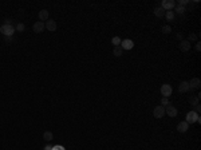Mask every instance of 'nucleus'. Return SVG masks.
<instances>
[{"mask_svg": "<svg viewBox=\"0 0 201 150\" xmlns=\"http://www.w3.org/2000/svg\"><path fill=\"white\" fill-rule=\"evenodd\" d=\"M165 114H168L170 118H174L177 114H178V111H177V109L174 107L173 105H170V103H169L168 106H165Z\"/></svg>", "mask_w": 201, "mask_h": 150, "instance_id": "obj_4", "label": "nucleus"}, {"mask_svg": "<svg viewBox=\"0 0 201 150\" xmlns=\"http://www.w3.org/2000/svg\"><path fill=\"white\" fill-rule=\"evenodd\" d=\"M188 129H189V123L185 122V121H182V122H180L178 125H177V130H178L180 133L188 131Z\"/></svg>", "mask_w": 201, "mask_h": 150, "instance_id": "obj_13", "label": "nucleus"}, {"mask_svg": "<svg viewBox=\"0 0 201 150\" xmlns=\"http://www.w3.org/2000/svg\"><path fill=\"white\" fill-rule=\"evenodd\" d=\"M185 122H188V123H194V122H201V119H200V115L197 114L196 111H189L188 114H186V121Z\"/></svg>", "mask_w": 201, "mask_h": 150, "instance_id": "obj_2", "label": "nucleus"}, {"mask_svg": "<svg viewBox=\"0 0 201 150\" xmlns=\"http://www.w3.org/2000/svg\"><path fill=\"white\" fill-rule=\"evenodd\" d=\"M32 30H34V32H36V34L43 32V31L46 30L44 23H43V22H35V23L32 24Z\"/></svg>", "mask_w": 201, "mask_h": 150, "instance_id": "obj_8", "label": "nucleus"}, {"mask_svg": "<svg viewBox=\"0 0 201 150\" xmlns=\"http://www.w3.org/2000/svg\"><path fill=\"white\" fill-rule=\"evenodd\" d=\"M113 54L116 56H121L123 54V50H122V47L121 46H118V47H114V50H113Z\"/></svg>", "mask_w": 201, "mask_h": 150, "instance_id": "obj_18", "label": "nucleus"}, {"mask_svg": "<svg viewBox=\"0 0 201 150\" xmlns=\"http://www.w3.org/2000/svg\"><path fill=\"white\" fill-rule=\"evenodd\" d=\"M169 105V99L166 97H164L162 99H161V106H164V107H165V106H168Z\"/></svg>", "mask_w": 201, "mask_h": 150, "instance_id": "obj_25", "label": "nucleus"}, {"mask_svg": "<svg viewBox=\"0 0 201 150\" xmlns=\"http://www.w3.org/2000/svg\"><path fill=\"white\" fill-rule=\"evenodd\" d=\"M121 42H122V40H121V38H118V36H114L113 39H111V43L114 44V47H118V46H121Z\"/></svg>", "mask_w": 201, "mask_h": 150, "instance_id": "obj_19", "label": "nucleus"}, {"mask_svg": "<svg viewBox=\"0 0 201 150\" xmlns=\"http://www.w3.org/2000/svg\"><path fill=\"white\" fill-rule=\"evenodd\" d=\"M51 150H66V149L63 148V146H60V145H56V146H54Z\"/></svg>", "mask_w": 201, "mask_h": 150, "instance_id": "obj_28", "label": "nucleus"}, {"mask_svg": "<svg viewBox=\"0 0 201 150\" xmlns=\"http://www.w3.org/2000/svg\"><path fill=\"white\" fill-rule=\"evenodd\" d=\"M178 47H180V50L182 51V52H188V51L190 50V43H189L188 40H184V39H182V40L180 42V46H178Z\"/></svg>", "mask_w": 201, "mask_h": 150, "instance_id": "obj_11", "label": "nucleus"}, {"mask_svg": "<svg viewBox=\"0 0 201 150\" xmlns=\"http://www.w3.org/2000/svg\"><path fill=\"white\" fill-rule=\"evenodd\" d=\"M174 11H176L177 14H181V15H182V14L185 12V7H182V5L176 4V7H174Z\"/></svg>", "mask_w": 201, "mask_h": 150, "instance_id": "obj_21", "label": "nucleus"}, {"mask_svg": "<svg viewBox=\"0 0 201 150\" xmlns=\"http://www.w3.org/2000/svg\"><path fill=\"white\" fill-rule=\"evenodd\" d=\"M153 115H154V118H157V119H161V118L165 115V107H164V106H157V107H154Z\"/></svg>", "mask_w": 201, "mask_h": 150, "instance_id": "obj_5", "label": "nucleus"}, {"mask_svg": "<svg viewBox=\"0 0 201 150\" xmlns=\"http://www.w3.org/2000/svg\"><path fill=\"white\" fill-rule=\"evenodd\" d=\"M43 140L46 141V142H50V141H52L54 140V134L51 131H44L43 133Z\"/></svg>", "mask_w": 201, "mask_h": 150, "instance_id": "obj_16", "label": "nucleus"}, {"mask_svg": "<svg viewBox=\"0 0 201 150\" xmlns=\"http://www.w3.org/2000/svg\"><path fill=\"white\" fill-rule=\"evenodd\" d=\"M188 3H189L188 0H180V2L177 3V4H178V5H182V7H185V5L188 4Z\"/></svg>", "mask_w": 201, "mask_h": 150, "instance_id": "obj_26", "label": "nucleus"}, {"mask_svg": "<svg viewBox=\"0 0 201 150\" xmlns=\"http://www.w3.org/2000/svg\"><path fill=\"white\" fill-rule=\"evenodd\" d=\"M15 31L16 30L12 24H3L2 27H0V32H2L4 36H12Z\"/></svg>", "mask_w": 201, "mask_h": 150, "instance_id": "obj_1", "label": "nucleus"}, {"mask_svg": "<svg viewBox=\"0 0 201 150\" xmlns=\"http://www.w3.org/2000/svg\"><path fill=\"white\" fill-rule=\"evenodd\" d=\"M15 30L18 31V32H23V31L26 30V26L23 24V23H18V24H16V27H15Z\"/></svg>", "mask_w": 201, "mask_h": 150, "instance_id": "obj_23", "label": "nucleus"}, {"mask_svg": "<svg viewBox=\"0 0 201 150\" xmlns=\"http://www.w3.org/2000/svg\"><path fill=\"white\" fill-rule=\"evenodd\" d=\"M200 87H201V80L199 78H193V79L189 82V88H190V90H199Z\"/></svg>", "mask_w": 201, "mask_h": 150, "instance_id": "obj_10", "label": "nucleus"}, {"mask_svg": "<svg viewBox=\"0 0 201 150\" xmlns=\"http://www.w3.org/2000/svg\"><path fill=\"white\" fill-rule=\"evenodd\" d=\"M165 18L170 22V20L174 19V11H166L165 12Z\"/></svg>", "mask_w": 201, "mask_h": 150, "instance_id": "obj_20", "label": "nucleus"}, {"mask_svg": "<svg viewBox=\"0 0 201 150\" xmlns=\"http://www.w3.org/2000/svg\"><path fill=\"white\" fill-rule=\"evenodd\" d=\"M190 88H189V82H181L180 83V86H178V91L180 93H186V91H189Z\"/></svg>", "mask_w": 201, "mask_h": 150, "instance_id": "obj_15", "label": "nucleus"}, {"mask_svg": "<svg viewBox=\"0 0 201 150\" xmlns=\"http://www.w3.org/2000/svg\"><path fill=\"white\" fill-rule=\"evenodd\" d=\"M194 111H196L197 114H200V111H201V106H200V103H199V105L194 106Z\"/></svg>", "mask_w": 201, "mask_h": 150, "instance_id": "obj_27", "label": "nucleus"}, {"mask_svg": "<svg viewBox=\"0 0 201 150\" xmlns=\"http://www.w3.org/2000/svg\"><path fill=\"white\" fill-rule=\"evenodd\" d=\"M161 7L165 11H173L174 7H176V2H174V0H164Z\"/></svg>", "mask_w": 201, "mask_h": 150, "instance_id": "obj_3", "label": "nucleus"}, {"mask_svg": "<svg viewBox=\"0 0 201 150\" xmlns=\"http://www.w3.org/2000/svg\"><path fill=\"white\" fill-rule=\"evenodd\" d=\"M196 51H197V52H200V51H201V44H200V42L196 44Z\"/></svg>", "mask_w": 201, "mask_h": 150, "instance_id": "obj_30", "label": "nucleus"}, {"mask_svg": "<svg viewBox=\"0 0 201 150\" xmlns=\"http://www.w3.org/2000/svg\"><path fill=\"white\" fill-rule=\"evenodd\" d=\"M121 47H122V50H131L134 47V42L131 39H125L121 42Z\"/></svg>", "mask_w": 201, "mask_h": 150, "instance_id": "obj_9", "label": "nucleus"}, {"mask_svg": "<svg viewBox=\"0 0 201 150\" xmlns=\"http://www.w3.org/2000/svg\"><path fill=\"white\" fill-rule=\"evenodd\" d=\"M153 12H154V15H156L157 18H165V12H166V11L164 10L162 7H156Z\"/></svg>", "mask_w": 201, "mask_h": 150, "instance_id": "obj_14", "label": "nucleus"}, {"mask_svg": "<svg viewBox=\"0 0 201 150\" xmlns=\"http://www.w3.org/2000/svg\"><path fill=\"white\" fill-rule=\"evenodd\" d=\"M172 91H173V88H172V86L168 85V83H165V85L161 86V94H162L164 97L168 98L169 95H172Z\"/></svg>", "mask_w": 201, "mask_h": 150, "instance_id": "obj_7", "label": "nucleus"}, {"mask_svg": "<svg viewBox=\"0 0 201 150\" xmlns=\"http://www.w3.org/2000/svg\"><path fill=\"white\" fill-rule=\"evenodd\" d=\"M200 98H201V95L199 94L197 97H189V103H190L192 106H196V105H199V100H200Z\"/></svg>", "mask_w": 201, "mask_h": 150, "instance_id": "obj_17", "label": "nucleus"}, {"mask_svg": "<svg viewBox=\"0 0 201 150\" xmlns=\"http://www.w3.org/2000/svg\"><path fill=\"white\" fill-rule=\"evenodd\" d=\"M4 40L7 43H12V36H4Z\"/></svg>", "mask_w": 201, "mask_h": 150, "instance_id": "obj_29", "label": "nucleus"}, {"mask_svg": "<svg viewBox=\"0 0 201 150\" xmlns=\"http://www.w3.org/2000/svg\"><path fill=\"white\" fill-rule=\"evenodd\" d=\"M48 18H50V14H48L47 10H42L39 11V22H47Z\"/></svg>", "mask_w": 201, "mask_h": 150, "instance_id": "obj_12", "label": "nucleus"}, {"mask_svg": "<svg viewBox=\"0 0 201 150\" xmlns=\"http://www.w3.org/2000/svg\"><path fill=\"white\" fill-rule=\"evenodd\" d=\"M197 39H199V36H197L196 34H193V32H192V34H189V36H188V39H186V40H188V42L190 43L192 40L194 42V40H197Z\"/></svg>", "mask_w": 201, "mask_h": 150, "instance_id": "obj_24", "label": "nucleus"}, {"mask_svg": "<svg viewBox=\"0 0 201 150\" xmlns=\"http://www.w3.org/2000/svg\"><path fill=\"white\" fill-rule=\"evenodd\" d=\"M161 31H162L164 34H170L172 32V27L169 24H165L162 28H161Z\"/></svg>", "mask_w": 201, "mask_h": 150, "instance_id": "obj_22", "label": "nucleus"}, {"mask_svg": "<svg viewBox=\"0 0 201 150\" xmlns=\"http://www.w3.org/2000/svg\"><path fill=\"white\" fill-rule=\"evenodd\" d=\"M44 27H46V30H48L50 32H55L56 31V22L54 19H48L47 22L44 23Z\"/></svg>", "mask_w": 201, "mask_h": 150, "instance_id": "obj_6", "label": "nucleus"}, {"mask_svg": "<svg viewBox=\"0 0 201 150\" xmlns=\"http://www.w3.org/2000/svg\"><path fill=\"white\" fill-rule=\"evenodd\" d=\"M51 149H52V146H51V145H46L44 146V150H51Z\"/></svg>", "mask_w": 201, "mask_h": 150, "instance_id": "obj_31", "label": "nucleus"}]
</instances>
